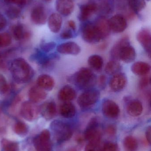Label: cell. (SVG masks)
I'll use <instances>...</instances> for the list:
<instances>
[{"mask_svg": "<svg viewBox=\"0 0 151 151\" xmlns=\"http://www.w3.org/2000/svg\"><path fill=\"white\" fill-rule=\"evenodd\" d=\"M136 57V52L134 47L130 44V42L124 44L120 50L118 60L126 63L134 62Z\"/></svg>", "mask_w": 151, "mask_h": 151, "instance_id": "30bf717a", "label": "cell"}, {"mask_svg": "<svg viewBox=\"0 0 151 151\" xmlns=\"http://www.w3.org/2000/svg\"><path fill=\"white\" fill-rule=\"evenodd\" d=\"M56 9L61 15L69 16L74 11V3L73 0H56Z\"/></svg>", "mask_w": 151, "mask_h": 151, "instance_id": "e0dca14e", "label": "cell"}, {"mask_svg": "<svg viewBox=\"0 0 151 151\" xmlns=\"http://www.w3.org/2000/svg\"><path fill=\"white\" fill-rule=\"evenodd\" d=\"M151 128L150 126L148 127L146 129V133H145V136H146V139L147 142L149 143L150 144H151Z\"/></svg>", "mask_w": 151, "mask_h": 151, "instance_id": "681fc988", "label": "cell"}, {"mask_svg": "<svg viewBox=\"0 0 151 151\" xmlns=\"http://www.w3.org/2000/svg\"><path fill=\"white\" fill-rule=\"evenodd\" d=\"M50 127L54 137L59 142L68 141L72 136V129L70 125L60 120L53 121Z\"/></svg>", "mask_w": 151, "mask_h": 151, "instance_id": "3957f363", "label": "cell"}, {"mask_svg": "<svg viewBox=\"0 0 151 151\" xmlns=\"http://www.w3.org/2000/svg\"><path fill=\"white\" fill-rule=\"evenodd\" d=\"M9 69L14 81L20 84L28 82L34 74L33 68L24 58L14 59L10 64Z\"/></svg>", "mask_w": 151, "mask_h": 151, "instance_id": "6da1fadb", "label": "cell"}, {"mask_svg": "<svg viewBox=\"0 0 151 151\" xmlns=\"http://www.w3.org/2000/svg\"><path fill=\"white\" fill-rule=\"evenodd\" d=\"M102 40L109 36L111 30L109 20L104 17L98 18L94 23Z\"/></svg>", "mask_w": 151, "mask_h": 151, "instance_id": "ac0fdd59", "label": "cell"}, {"mask_svg": "<svg viewBox=\"0 0 151 151\" xmlns=\"http://www.w3.org/2000/svg\"><path fill=\"white\" fill-rule=\"evenodd\" d=\"M84 137L89 143H101L102 134L96 119H92L84 133Z\"/></svg>", "mask_w": 151, "mask_h": 151, "instance_id": "52a82bcc", "label": "cell"}, {"mask_svg": "<svg viewBox=\"0 0 151 151\" xmlns=\"http://www.w3.org/2000/svg\"><path fill=\"white\" fill-rule=\"evenodd\" d=\"M69 80L80 89L87 90L92 88L97 82V76L90 69L81 68Z\"/></svg>", "mask_w": 151, "mask_h": 151, "instance_id": "7a4b0ae2", "label": "cell"}, {"mask_svg": "<svg viewBox=\"0 0 151 151\" xmlns=\"http://www.w3.org/2000/svg\"><path fill=\"white\" fill-rule=\"evenodd\" d=\"M129 41L128 37L124 36L115 43L111 50V56L113 60H118V54L121 48L124 44Z\"/></svg>", "mask_w": 151, "mask_h": 151, "instance_id": "f1b7e54d", "label": "cell"}, {"mask_svg": "<svg viewBox=\"0 0 151 151\" xmlns=\"http://www.w3.org/2000/svg\"><path fill=\"white\" fill-rule=\"evenodd\" d=\"M124 147L127 151H136L138 148L137 140L133 136H127L123 141Z\"/></svg>", "mask_w": 151, "mask_h": 151, "instance_id": "d6a6232c", "label": "cell"}, {"mask_svg": "<svg viewBox=\"0 0 151 151\" xmlns=\"http://www.w3.org/2000/svg\"><path fill=\"white\" fill-rule=\"evenodd\" d=\"M143 107L141 101L134 99L130 101L127 106L128 114L132 117H137L142 113Z\"/></svg>", "mask_w": 151, "mask_h": 151, "instance_id": "cb8c5ba5", "label": "cell"}, {"mask_svg": "<svg viewBox=\"0 0 151 151\" xmlns=\"http://www.w3.org/2000/svg\"><path fill=\"white\" fill-rule=\"evenodd\" d=\"M76 110L75 106L72 103L65 102L60 106V114L64 118L71 119L75 116Z\"/></svg>", "mask_w": 151, "mask_h": 151, "instance_id": "484cf974", "label": "cell"}, {"mask_svg": "<svg viewBox=\"0 0 151 151\" xmlns=\"http://www.w3.org/2000/svg\"><path fill=\"white\" fill-rule=\"evenodd\" d=\"M97 11V4L95 3L82 4L80 7L79 19L80 21H86Z\"/></svg>", "mask_w": 151, "mask_h": 151, "instance_id": "2e32d148", "label": "cell"}, {"mask_svg": "<svg viewBox=\"0 0 151 151\" xmlns=\"http://www.w3.org/2000/svg\"><path fill=\"white\" fill-rule=\"evenodd\" d=\"M100 92L95 89L85 90L78 98L77 102L80 107L87 108L96 104L100 99Z\"/></svg>", "mask_w": 151, "mask_h": 151, "instance_id": "277c9868", "label": "cell"}, {"mask_svg": "<svg viewBox=\"0 0 151 151\" xmlns=\"http://www.w3.org/2000/svg\"><path fill=\"white\" fill-rule=\"evenodd\" d=\"M137 39L138 42L142 46L150 58L151 53V35L150 31L148 29L140 30L137 35Z\"/></svg>", "mask_w": 151, "mask_h": 151, "instance_id": "4fadbf2b", "label": "cell"}, {"mask_svg": "<svg viewBox=\"0 0 151 151\" xmlns=\"http://www.w3.org/2000/svg\"><path fill=\"white\" fill-rule=\"evenodd\" d=\"M121 69L120 64L116 60H113L107 63L105 65V71L108 75H114L120 73Z\"/></svg>", "mask_w": 151, "mask_h": 151, "instance_id": "4dcf8cb0", "label": "cell"}, {"mask_svg": "<svg viewBox=\"0 0 151 151\" xmlns=\"http://www.w3.org/2000/svg\"><path fill=\"white\" fill-rule=\"evenodd\" d=\"M14 131L17 134L23 135L27 133L28 127L24 122L18 121L16 122L14 126Z\"/></svg>", "mask_w": 151, "mask_h": 151, "instance_id": "d590c367", "label": "cell"}, {"mask_svg": "<svg viewBox=\"0 0 151 151\" xmlns=\"http://www.w3.org/2000/svg\"><path fill=\"white\" fill-rule=\"evenodd\" d=\"M11 42L12 37L7 32L0 34V48L8 47Z\"/></svg>", "mask_w": 151, "mask_h": 151, "instance_id": "8d00e7d4", "label": "cell"}, {"mask_svg": "<svg viewBox=\"0 0 151 151\" xmlns=\"http://www.w3.org/2000/svg\"><path fill=\"white\" fill-rule=\"evenodd\" d=\"M55 58H56V56H48L42 53L41 51L38 50L35 51V53L33 55L32 58L39 65H46L49 63L51 59Z\"/></svg>", "mask_w": 151, "mask_h": 151, "instance_id": "83f0119b", "label": "cell"}, {"mask_svg": "<svg viewBox=\"0 0 151 151\" xmlns=\"http://www.w3.org/2000/svg\"><path fill=\"white\" fill-rule=\"evenodd\" d=\"M68 27L70 29H72V31L74 32H75L76 31V24H75V22L73 20H69L68 21Z\"/></svg>", "mask_w": 151, "mask_h": 151, "instance_id": "816d5d0a", "label": "cell"}, {"mask_svg": "<svg viewBox=\"0 0 151 151\" xmlns=\"http://www.w3.org/2000/svg\"><path fill=\"white\" fill-rule=\"evenodd\" d=\"M56 106L54 101L46 102L40 108V112L43 117L48 120L53 119L56 115Z\"/></svg>", "mask_w": 151, "mask_h": 151, "instance_id": "d6986e66", "label": "cell"}, {"mask_svg": "<svg viewBox=\"0 0 151 151\" xmlns=\"http://www.w3.org/2000/svg\"><path fill=\"white\" fill-rule=\"evenodd\" d=\"M46 91L39 86H34L28 92V97L31 102L36 104L41 102L47 98Z\"/></svg>", "mask_w": 151, "mask_h": 151, "instance_id": "ffe728a7", "label": "cell"}, {"mask_svg": "<svg viewBox=\"0 0 151 151\" xmlns=\"http://www.w3.org/2000/svg\"><path fill=\"white\" fill-rule=\"evenodd\" d=\"M62 24V18L59 14L54 13L50 16L48 25L51 32L55 33L59 32L61 29Z\"/></svg>", "mask_w": 151, "mask_h": 151, "instance_id": "d4e9b609", "label": "cell"}, {"mask_svg": "<svg viewBox=\"0 0 151 151\" xmlns=\"http://www.w3.org/2000/svg\"><path fill=\"white\" fill-rule=\"evenodd\" d=\"M151 83V78L150 76H144L139 81V88L141 89L144 88L149 86Z\"/></svg>", "mask_w": 151, "mask_h": 151, "instance_id": "7bdbcfd3", "label": "cell"}, {"mask_svg": "<svg viewBox=\"0 0 151 151\" xmlns=\"http://www.w3.org/2000/svg\"><path fill=\"white\" fill-rule=\"evenodd\" d=\"M98 10L105 15L111 14L113 12L114 7V0H99L97 4Z\"/></svg>", "mask_w": 151, "mask_h": 151, "instance_id": "4316f807", "label": "cell"}, {"mask_svg": "<svg viewBox=\"0 0 151 151\" xmlns=\"http://www.w3.org/2000/svg\"><path fill=\"white\" fill-rule=\"evenodd\" d=\"M5 57L3 54H0V69H2L5 65Z\"/></svg>", "mask_w": 151, "mask_h": 151, "instance_id": "f907efd6", "label": "cell"}, {"mask_svg": "<svg viewBox=\"0 0 151 151\" xmlns=\"http://www.w3.org/2000/svg\"><path fill=\"white\" fill-rule=\"evenodd\" d=\"M56 47V43L53 42L43 43L40 46L42 50L45 53H48L54 49Z\"/></svg>", "mask_w": 151, "mask_h": 151, "instance_id": "b9f144b4", "label": "cell"}, {"mask_svg": "<svg viewBox=\"0 0 151 151\" xmlns=\"http://www.w3.org/2000/svg\"><path fill=\"white\" fill-rule=\"evenodd\" d=\"M59 53L63 55H77L81 51V48L77 43L73 42H68L61 43L57 47Z\"/></svg>", "mask_w": 151, "mask_h": 151, "instance_id": "5bb4252c", "label": "cell"}, {"mask_svg": "<svg viewBox=\"0 0 151 151\" xmlns=\"http://www.w3.org/2000/svg\"><path fill=\"white\" fill-rule=\"evenodd\" d=\"M9 89V86L6 79L3 75L0 74V93L5 94Z\"/></svg>", "mask_w": 151, "mask_h": 151, "instance_id": "ab89813d", "label": "cell"}, {"mask_svg": "<svg viewBox=\"0 0 151 151\" xmlns=\"http://www.w3.org/2000/svg\"><path fill=\"white\" fill-rule=\"evenodd\" d=\"M31 19L35 24H44L47 21V15L44 7L37 6L32 10Z\"/></svg>", "mask_w": 151, "mask_h": 151, "instance_id": "9a60e30c", "label": "cell"}, {"mask_svg": "<svg viewBox=\"0 0 151 151\" xmlns=\"http://www.w3.org/2000/svg\"><path fill=\"white\" fill-rule=\"evenodd\" d=\"M85 151H103L101 143H89L85 147Z\"/></svg>", "mask_w": 151, "mask_h": 151, "instance_id": "f35d334b", "label": "cell"}, {"mask_svg": "<svg viewBox=\"0 0 151 151\" xmlns=\"http://www.w3.org/2000/svg\"><path fill=\"white\" fill-rule=\"evenodd\" d=\"M127 79L126 74L119 73L113 76L110 81L111 89L115 92H120L126 85Z\"/></svg>", "mask_w": 151, "mask_h": 151, "instance_id": "7c38bea8", "label": "cell"}, {"mask_svg": "<svg viewBox=\"0 0 151 151\" xmlns=\"http://www.w3.org/2000/svg\"><path fill=\"white\" fill-rule=\"evenodd\" d=\"M58 97L60 101L64 102H70L76 98V91L72 86L65 85L60 90Z\"/></svg>", "mask_w": 151, "mask_h": 151, "instance_id": "44dd1931", "label": "cell"}, {"mask_svg": "<svg viewBox=\"0 0 151 151\" xmlns=\"http://www.w3.org/2000/svg\"><path fill=\"white\" fill-rule=\"evenodd\" d=\"M118 146L116 143L108 142L103 145V151H118Z\"/></svg>", "mask_w": 151, "mask_h": 151, "instance_id": "60d3db41", "label": "cell"}, {"mask_svg": "<svg viewBox=\"0 0 151 151\" xmlns=\"http://www.w3.org/2000/svg\"><path fill=\"white\" fill-rule=\"evenodd\" d=\"M102 112L105 116L109 119L118 118L120 113V109L118 104L113 100L106 99L103 101Z\"/></svg>", "mask_w": 151, "mask_h": 151, "instance_id": "9c48e42d", "label": "cell"}, {"mask_svg": "<svg viewBox=\"0 0 151 151\" xmlns=\"http://www.w3.org/2000/svg\"><path fill=\"white\" fill-rule=\"evenodd\" d=\"M37 84L39 87L44 90L50 91L54 88L55 81L50 76L43 74L37 78Z\"/></svg>", "mask_w": 151, "mask_h": 151, "instance_id": "7402d4cb", "label": "cell"}, {"mask_svg": "<svg viewBox=\"0 0 151 151\" xmlns=\"http://www.w3.org/2000/svg\"><path fill=\"white\" fill-rule=\"evenodd\" d=\"M35 148L37 151H52V143L51 141V134L47 129L43 130L33 139Z\"/></svg>", "mask_w": 151, "mask_h": 151, "instance_id": "8992f818", "label": "cell"}, {"mask_svg": "<svg viewBox=\"0 0 151 151\" xmlns=\"http://www.w3.org/2000/svg\"><path fill=\"white\" fill-rule=\"evenodd\" d=\"M6 3L14 4L19 6H24L27 4L26 0H4Z\"/></svg>", "mask_w": 151, "mask_h": 151, "instance_id": "f6af8a7d", "label": "cell"}, {"mask_svg": "<svg viewBox=\"0 0 151 151\" xmlns=\"http://www.w3.org/2000/svg\"><path fill=\"white\" fill-rule=\"evenodd\" d=\"M27 35L24 31L23 25L21 24H18L13 28V37L16 40H21L25 38Z\"/></svg>", "mask_w": 151, "mask_h": 151, "instance_id": "836d02e7", "label": "cell"}, {"mask_svg": "<svg viewBox=\"0 0 151 151\" xmlns=\"http://www.w3.org/2000/svg\"><path fill=\"white\" fill-rule=\"evenodd\" d=\"M129 6L134 13H139L146 6L145 0H128Z\"/></svg>", "mask_w": 151, "mask_h": 151, "instance_id": "1f68e13d", "label": "cell"}, {"mask_svg": "<svg viewBox=\"0 0 151 151\" xmlns=\"http://www.w3.org/2000/svg\"><path fill=\"white\" fill-rule=\"evenodd\" d=\"M81 36L84 41L90 44L97 43L102 40L94 23L84 24L81 29Z\"/></svg>", "mask_w": 151, "mask_h": 151, "instance_id": "5b68a950", "label": "cell"}, {"mask_svg": "<svg viewBox=\"0 0 151 151\" xmlns=\"http://www.w3.org/2000/svg\"><path fill=\"white\" fill-rule=\"evenodd\" d=\"M43 1H44L48 2H50L51 1H52V0H43Z\"/></svg>", "mask_w": 151, "mask_h": 151, "instance_id": "db71d44e", "label": "cell"}, {"mask_svg": "<svg viewBox=\"0 0 151 151\" xmlns=\"http://www.w3.org/2000/svg\"><path fill=\"white\" fill-rule=\"evenodd\" d=\"M150 64L143 62H137L133 64L131 66V70L135 75L139 76H145L150 72Z\"/></svg>", "mask_w": 151, "mask_h": 151, "instance_id": "603a6c76", "label": "cell"}, {"mask_svg": "<svg viewBox=\"0 0 151 151\" xmlns=\"http://www.w3.org/2000/svg\"><path fill=\"white\" fill-rule=\"evenodd\" d=\"M106 132L109 135L114 136L116 133V128L113 125H110L106 128Z\"/></svg>", "mask_w": 151, "mask_h": 151, "instance_id": "7dc6e473", "label": "cell"}, {"mask_svg": "<svg viewBox=\"0 0 151 151\" xmlns=\"http://www.w3.org/2000/svg\"><path fill=\"white\" fill-rule=\"evenodd\" d=\"M106 77L104 75L100 76L98 80V85L101 89L105 88L106 86Z\"/></svg>", "mask_w": 151, "mask_h": 151, "instance_id": "bcb514c9", "label": "cell"}, {"mask_svg": "<svg viewBox=\"0 0 151 151\" xmlns=\"http://www.w3.org/2000/svg\"><path fill=\"white\" fill-rule=\"evenodd\" d=\"M40 108L35 103L31 101H25L21 105L20 114L26 120L32 121L35 119L39 114Z\"/></svg>", "mask_w": 151, "mask_h": 151, "instance_id": "ba28073f", "label": "cell"}, {"mask_svg": "<svg viewBox=\"0 0 151 151\" xmlns=\"http://www.w3.org/2000/svg\"><path fill=\"white\" fill-rule=\"evenodd\" d=\"M88 63L90 66L94 70L99 71L103 68V60L102 57L98 55H92L89 58Z\"/></svg>", "mask_w": 151, "mask_h": 151, "instance_id": "f546056e", "label": "cell"}, {"mask_svg": "<svg viewBox=\"0 0 151 151\" xmlns=\"http://www.w3.org/2000/svg\"><path fill=\"white\" fill-rule=\"evenodd\" d=\"M111 31L116 33L124 32L127 26L126 18L119 14L114 15L109 20Z\"/></svg>", "mask_w": 151, "mask_h": 151, "instance_id": "8fae6325", "label": "cell"}, {"mask_svg": "<svg viewBox=\"0 0 151 151\" xmlns=\"http://www.w3.org/2000/svg\"><path fill=\"white\" fill-rule=\"evenodd\" d=\"M20 9L15 6H11L7 9L6 12V16L10 19H15L19 17L20 14Z\"/></svg>", "mask_w": 151, "mask_h": 151, "instance_id": "74e56055", "label": "cell"}, {"mask_svg": "<svg viewBox=\"0 0 151 151\" xmlns=\"http://www.w3.org/2000/svg\"><path fill=\"white\" fill-rule=\"evenodd\" d=\"M66 151H77V150L75 148H71V149H69L68 150Z\"/></svg>", "mask_w": 151, "mask_h": 151, "instance_id": "f5cc1de1", "label": "cell"}, {"mask_svg": "<svg viewBox=\"0 0 151 151\" xmlns=\"http://www.w3.org/2000/svg\"><path fill=\"white\" fill-rule=\"evenodd\" d=\"M7 22L6 18L2 14L0 13V30L4 29L7 25Z\"/></svg>", "mask_w": 151, "mask_h": 151, "instance_id": "c3c4849f", "label": "cell"}, {"mask_svg": "<svg viewBox=\"0 0 151 151\" xmlns=\"http://www.w3.org/2000/svg\"><path fill=\"white\" fill-rule=\"evenodd\" d=\"M1 144L4 151H18V145L16 142L3 139Z\"/></svg>", "mask_w": 151, "mask_h": 151, "instance_id": "e575fe53", "label": "cell"}, {"mask_svg": "<svg viewBox=\"0 0 151 151\" xmlns=\"http://www.w3.org/2000/svg\"><path fill=\"white\" fill-rule=\"evenodd\" d=\"M73 31L71 29H66L63 31L61 34H60V37L61 39L64 40H68L71 38H73L74 36Z\"/></svg>", "mask_w": 151, "mask_h": 151, "instance_id": "ee69618b", "label": "cell"}]
</instances>
